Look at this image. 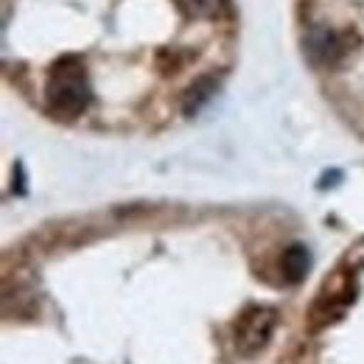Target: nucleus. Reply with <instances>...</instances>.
Instances as JSON below:
<instances>
[{
  "label": "nucleus",
  "mask_w": 364,
  "mask_h": 364,
  "mask_svg": "<svg viewBox=\"0 0 364 364\" xmlns=\"http://www.w3.org/2000/svg\"><path fill=\"white\" fill-rule=\"evenodd\" d=\"M238 40L232 0H3L6 76L34 82L46 112L79 121L109 76H143L196 115Z\"/></svg>",
  "instance_id": "nucleus-1"
},
{
  "label": "nucleus",
  "mask_w": 364,
  "mask_h": 364,
  "mask_svg": "<svg viewBox=\"0 0 364 364\" xmlns=\"http://www.w3.org/2000/svg\"><path fill=\"white\" fill-rule=\"evenodd\" d=\"M274 322H277V314L269 306H252L247 309L241 319L235 322V348L244 353V356H252L258 353L274 331Z\"/></svg>",
  "instance_id": "nucleus-2"
},
{
  "label": "nucleus",
  "mask_w": 364,
  "mask_h": 364,
  "mask_svg": "<svg viewBox=\"0 0 364 364\" xmlns=\"http://www.w3.org/2000/svg\"><path fill=\"white\" fill-rule=\"evenodd\" d=\"M309 269H311V252L306 244L294 241L289 244L283 252H280V274L289 286H297L309 277Z\"/></svg>",
  "instance_id": "nucleus-3"
}]
</instances>
